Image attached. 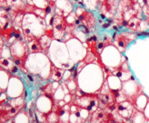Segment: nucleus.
<instances>
[{
  "mask_svg": "<svg viewBox=\"0 0 149 123\" xmlns=\"http://www.w3.org/2000/svg\"><path fill=\"white\" fill-rule=\"evenodd\" d=\"M49 24L51 26H53V27H54L53 30H54L55 36L58 38V39H60L64 35V32L66 28V26H68L66 19L63 16L56 15V16L52 17Z\"/></svg>",
  "mask_w": 149,
  "mask_h": 123,
  "instance_id": "obj_1",
  "label": "nucleus"
},
{
  "mask_svg": "<svg viewBox=\"0 0 149 123\" xmlns=\"http://www.w3.org/2000/svg\"><path fill=\"white\" fill-rule=\"evenodd\" d=\"M77 17H78L77 19L80 21V25L82 27H86L89 29H92L95 27V20L94 15L92 13L83 10L82 13L77 14Z\"/></svg>",
  "mask_w": 149,
  "mask_h": 123,
  "instance_id": "obj_2",
  "label": "nucleus"
},
{
  "mask_svg": "<svg viewBox=\"0 0 149 123\" xmlns=\"http://www.w3.org/2000/svg\"><path fill=\"white\" fill-rule=\"evenodd\" d=\"M116 45H117V48L120 49V51H125V49L127 47L128 43L132 40V39H129V37H125V35H119V36H116Z\"/></svg>",
  "mask_w": 149,
  "mask_h": 123,
  "instance_id": "obj_3",
  "label": "nucleus"
},
{
  "mask_svg": "<svg viewBox=\"0 0 149 123\" xmlns=\"http://www.w3.org/2000/svg\"><path fill=\"white\" fill-rule=\"evenodd\" d=\"M108 114H106L103 110H98L93 114L91 123H101L105 120H107Z\"/></svg>",
  "mask_w": 149,
  "mask_h": 123,
  "instance_id": "obj_4",
  "label": "nucleus"
},
{
  "mask_svg": "<svg viewBox=\"0 0 149 123\" xmlns=\"http://www.w3.org/2000/svg\"><path fill=\"white\" fill-rule=\"evenodd\" d=\"M140 20L136 17L134 16L130 18V20L128 21V27L127 28L131 31H138L139 28H140Z\"/></svg>",
  "mask_w": 149,
  "mask_h": 123,
  "instance_id": "obj_5",
  "label": "nucleus"
},
{
  "mask_svg": "<svg viewBox=\"0 0 149 123\" xmlns=\"http://www.w3.org/2000/svg\"><path fill=\"white\" fill-rule=\"evenodd\" d=\"M102 4H103V6H101V10H104V11L101 13V15H104V16H105V14H107V13L113 12V8H114L113 4H115V2H113V1H103Z\"/></svg>",
  "mask_w": 149,
  "mask_h": 123,
  "instance_id": "obj_6",
  "label": "nucleus"
},
{
  "mask_svg": "<svg viewBox=\"0 0 149 123\" xmlns=\"http://www.w3.org/2000/svg\"><path fill=\"white\" fill-rule=\"evenodd\" d=\"M30 50L31 52H41L43 50V47L41 45V42L37 39H35L33 40L31 43H30Z\"/></svg>",
  "mask_w": 149,
  "mask_h": 123,
  "instance_id": "obj_7",
  "label": "nucleus"
},
{
  "mask_svg": "<svg viewBox=\"0 0 149 123\" xmlns=\"http://www.w3.org/2000/svg\"><path fill=\"white\" fill-rule=\"evenodd\" d=\"M15 66V64H13V59H8V58H2L1 59V67H5V70L6 71H11L12 67Z\"/></svg>",
  "mask_w": 149,
  "mask_h": 123,
  "instance_id": "obj_8",
  "label": "nucleus"
},
{
  "mask_svg": "<svg viewBox=\"0 0 149 123\" xmlns=\"http://www.w3.org/2000/svg\"><path fill=\"white\" fill-rule=\"evenodd\" d=\"M62 76H63V71L60 70H58V68H55L54 70H52V73H51L52 79L59 81L62 79Z\"/></svg>",
  "mask_w": 149,
  "mask_h": 123,
  "instance_id": "obj_9",
  "label": "nucleus"
},
{
  "mask_svg": "<svg viewBox=\"0 0 149 123\" xmlns=\"http://www.w3.org/2000/svg\"><path fill=\"white\" fill-rule=\"evenodd\" d=\"M65 112V110L63 109V108H57L56 110V114L57 115L58 117H61Z\"/></svg>",
  "mask_w": 149,
  "mask_h": 123,
  "instance_id": "obj_10",
  "label": "nucleus"
},
{
  "mask_svg": "<svg viewBox=\"0 0 149 123\" xmlns=\"http://www.w3.org/2000/svg\"><path fill=\"white\" fill-rule=\"evenodd\" d=\"M17 111V108L16 107H11L10 109L8 110V114L9 115H14V114H16Z\"/></svg>",
  "mask_w": 149,
  "mask_h": 123,
  "instance_id": "obj_11",
  "label": "nucleus"
},
{
  "mask_svg": "<svg viewBox=\"0 0 149 123\" xmlns=\"http://www.w3.org/2000/svg\"><path fill=\"white\" fill-rule=\"evenodd\" d=\"M17 70H18V67H17L16 65H15V66L12 67V70H11V71H10V72H11L12 74H16V73L17 72Z\"/></svg>",
  "mask_w": 149,
  "mask_h": 123,
  "instance_id": "obj_12",
  "label": "nucleus"
},
{
  "mask_svg": "<svg viewBox=\"0 0 149 123\" xmlns=\"http://www.w3.org/2000/svg\"><path fill=\"white\" fill-rule=\"evenodd\" d=\"M104 45H105L104 42H98L97 44H96V48H97V49H101L104 48Z\"/></svg>",
  "mask_w": 149,
  "mask_h": 123,
  "instance_id": "obj_13",
  "label": "nucleus"
},
{
  "mask_svg": "<svg viewBox=\"0 0 149 123\" xmlns=\"http://www.w3.org/2000/svg\"><path fill=\"white\" fill-rule=\"evenodd\" d=\"M50 12H51V6H47V8H46V13L48 14V13H50Z\"/></svg>",
  "mask_w": 149,
  "mask_h": 123,
  "instance_id": "obj_14",
  "label": "nucleus"
},
{
  "mask_svg": "<svg viewBox=\"0 0 149 123\" xmlns=\"http://www.w3.org/2000/svg\"><path fill=\"white\" fill-rule=\"evenodd\" d=\"M108 122H109V123H119V122H118V121H116L114 118H112Z\"/></svg>",
  "mask_w": 149,
  "mask_h": 123,
  "instance_id": "obj_15",
  "label": "nucleus"
},
{
  "mask_svg": "<svg viewBox=\"0 0 149 123\" xmlns=\"http://www.w3.org/2000/svg\"><path fill=\"white\" fill-rule=\"evenodd\" d=\"M140 35H143V36L149 37V33H146V32H142V33H140V34H137V36H140Z\"/></svg>",
  "mask_w": 149,
  "mask_h": 123,
  "instance_id": "obj_16",
  "label": "nucleus"
},
{
  "mask_svg": "<svg viewBox=\"0 0 149 123\" xmlns=\"http://www.w3.org/2000/svg\"><path fill=\"white\" fill-rule=\"evenodd\" d=\"M46 96H47L48 98H50V101H53V98H52V95H51V94L47 93V94H46Z\"/></svg>",
  "mask_w": 149,
  "mask_h": 123,
  "instance_id": "obj_17",
  "label": "nucleus"
},
{
  "mask_svg": "<svg viewBox=\"0 0 149 123\" xmlns=\"http://www.w3.org/2000/svg\"><path fill=\"white\" fill-rule=\"evenodd\" d=\"M109 25H110V24H108V23H106V24H103L102 27H103V28H107V27H109Z\"/></svg>",
  "mask_w": 149,
  "mask_h": 123,
  "instance_id": "obj_18",
  "label": "nucleus"
},
{
  "mask_svg": "<svg viewBox=\"0 0 149 123\" xmlns=\"http://www.w3.org/2000/svg\"><path fill=\"white\" fill-rule=\"evenodd\" d=\"M49 123H60V121L58 120V119H55V120L49 121Z\"/></svg>",
  "mask_w": 149,
  "mask_h": 123,
  "instance_id": "obj_19",
  "label": "nucleus"
},
{
  "mask_svg": "<svg viewBox=\"0 0 149 123\" xmlns=\"http://www.w3.org/2000/svg\"><path fill=\"white\" fill-rule=\"evenodd\" d=\"M77 73H78V72H77V70L74 71V79H76V78H77Z\"/></svg>",
  "mask_w": 149,
  "mask_h": 123,
  "instance_id": "obj_20",
  "label": "nucleus"
},
{
  "mask_svg": "<svg viewBox=\"0 0 149 123\" xmlns=\"http://www.w3.org/2000/svg\"><path fill=\"white\" fill-rule=\"evenodd\" d=\"M27 77H28V79H29V80H30V81H33V80H34L33 78H32V77H31L30 75H27Z\"/></svg>",
  "mask_w": 149,
  "mask_h": 123,
  "instance_id": "obj_21",
  "label": "nucleus"
},
{
  "mask_svg": "<svg viewBox=\"0 0 149 123\" xmlns=\"http://www.w3.org/2000/svg\"><path fill=\"white\" fill-rule=\"evenodd\" d=\"M76 116H77V118H79V117H80V113H79V112H77V113H76Z\"/></svg>",
  "mask_w": 149,
  "mask_h": 123,
  "instance_id": "obj_22",
  "label": "nucleus"
},
{
  "mask_svg": "<svg viewBox=\"0 0 149 123\" xmlns=\"http://www.w3.org/2000/svg\"><path fill=\"white\" fill-rule=\"evenodd\" d=\"M114 29H115V30H116V31H118V27H117L116 26H114Z\"/></svg>",
  "mask_w": 149,
  "mask_h": 123,
  "instance_id": "obj_23",
  "label": "nucleus"
},
{
  "mask_svg": "<svg viewBox=\"0 0 149 123\" xmlns=\"http://www.w3.org/2000/svg\"><path fill=\"white\" fill-rule=\"evenodd\" d=\"M12 123H15V122H12Z\"/></svg>",
  "mask_w": 149,
  "mask_h": 123,
  "instance_id": "obj_24",
  "label": "nucleus"
}]
</instances>
